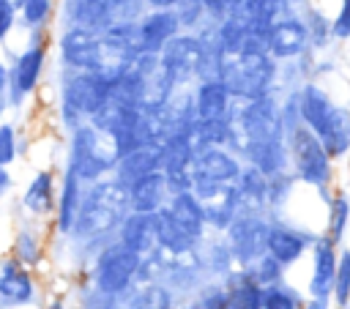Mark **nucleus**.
I'll return each instance as SVG.
<instances>
[{
	"mask_svg": "<svg viewBox=\"0 0 350 309\" xmlns=\"http://www.w3.org/2000/svg\"><path fill=\"white\" fill-rule=\"evenodd\" d=\"M129 211H131L129 189L118 178L115 180H98L88 189V194L82 200V211H79L74 235L79 241L107 238L112 230H120Z\"/></svg>",
	"mask_w": 350,
	"mask_h": 309,
	"instance_id": "nucleus-1",
	"label": "nucleus"
},
{
	"mask_svg": "<svg viewBox=\"0 0 350 309\" xmlns=\"http://www.w3.org/2000/svg\"><path fill=\"white\" fill-rule=\"evenodd\" d=\"M273 77H276V57L271 52H241L221 57L219 79L241 101L268 96Z\"/></svg>",
	"mask_w": 350,
	"mask_h": 309,
	"instance_id": "nucleus-2",
	"label": "nucleus"
},
{
	"mask_svg": "<svg viewBox=\"0 0 350 309\" xmlns=\"http://www.w3.org/2000/svg\"><path fill=\"white\" fill-rule=\"evenodd\" d=\"M120 150L115 137H109L107 131H101L96 123H82L74 129L71 134V159H68V170H74L82 180L88 183H98V178L109 170L118 167Z\"/></svg>",
	"mask_w": 350,
	"mask_h": 309,
	"instance_id": "nucleus-3",
	"label": "nucleus"
},
{
	"mask_svg": "<svg viewBox=\"0 0 350 309\" xmlns=\"http://www.w3.org/2000/svg\"><path fill=\"white\" fill-rule=\"evenodd\" d=\"M109 88H112V82L96 71H71L63 82V98H60L63 123L77 129V126L93 120V115L109 98Z\"/></svg>",
	"mask_w": 350,
	"mask_h": 309,
	"instance_id": "nucleus-4",
	"label": "nucleus"
},
{
	"mask_svg": "<svg viewBox=\"0 0 350 309\" xmlns=\"http://www.w3.org/2000/svg\"><path fill=\"white\" fill-rule=\"evenodd\" d=\"M287 148H290L295 175L317 189H325L331 180V159H334L325 142L306 123H301L298 129L287 134Z\"/></svg>",
	"mask_w": 350,
	"mask_h": 309,
	"instance_id": "nucleus-5",
	"label": "nucleus"
},
{
	"mask_svg": "<svg viewBox=\"0 0 350 309\" xmlns=\"http://www.w3.org/2000/svg\"><path fill=\"white\" fill-rule=\"evenodd\" d=\"M139 268H142V254H137L134 249H129L126 243L118 241V243L101 249L96 268H93V282L98 290L120 295L123 290H129V284L134 282Z\"/></svg>",
	"mask_w": 350,
	"mask_h": 309,
	"instance_id": "nucleus-6",
	"label": "nucleus"
},
{
	"mask_svg": "<svg viewBox=\"0 0 350 309\" xmlns=\"http://www.w3.org/2000/svg\"><path fill=\"white\" fill-rule=\"evenodd\" d=\"M161 66L175 88L200 79L202 71V38L191 33H178L161 52Z\"/></svg>",
	"mask_w": 350,
	"mask_h": 309,
	"instance_id": "nucleus-7",
	"label": "nucleus"
},
{
	"mask_svg": "<svg viewBox=\"0 0 350 309\" xmlns=\"http://www.w3.org/2000/svg\"><path fill=\"white\" fill-rule=\"evenodd\" d=\"M60 57L68 71H101L104 63V41L101 33L85 27H68L60 36Z\"/></svg>",
	"mask_w": 350,
	"mask_h": 309,
	"instance_id": "nucleus-8",
	"label": "nucleus"
},
{
	"mask_svg": "<svg viewBox=\"0 0 350 309\" xmlns=\"http://www.w3.org/2000/svg\"><path fill=\"white\" fill-rule=\"evenodd\" d=\"M227 232H230L227 246L232 252V260H238L243 268L252 265L257 257H262L268 252V232H271V227L260 216H254V213L238 216L227 227Z\"/></svg>",
	"mask_w": 350,
	"mask_h": 309,
	"instance_id": "nucleus-9",
	"label": "nucleus"
},
{
	"mask_svg": "<svg viewBox=\"0 0 350 309\" xmlns=\"http://www.w3.org/2000/svg\"><path fill=\"white\" fill-rule=\"evenodd\" d=\"M205 211V219L216 230H227L241 216V197L238 183H205L191 189Z\"/></svg>",
	"mask_w": 350,
	"mask_h": 309,
	"instance_id": "nucleus-10",
	"label": "nucleus"
},
{
	"mask_svg": "<svg viewBox=\"0 0 350 309\" xmlns=\"http://www.w3.org/2000/svg\"><path fill=\"white\" fill-rule=\"evenodd\" d=\"M241 172H243L241 161L227 148H221V145L197 148V156H194V186H205V183H238Z\"/></svg>",
	"mask_w": 350,
	"mask_h": 309,
	"instance_id": "nucleus-11",
	"label": "nucleus"
},
{
	"mask_svg": "<svg viewBox=\"0 0 350 309\" xmlns=\"http://www.w3.org/2000/svg\"><path fill=\"white\" fill-rule=\"evenodd\" d=\"M44 57H46L44 46L38 41H33L16 57V63L11 66V71H3V77H5V93H8L11 104H19L27 93L36 90L38 77H41V68H44Z\"/></svg>",
	"mask_w": 350,
	"mask_h": 309,
	"instance_id": "nucleus-12",
	"label": "nucleus"
},
{
	"mask_svg": "<svg viewBox=\"0 0 350 309\" xmlns=\"http://www.w3.org/2000/svg\"><path fill=\"white\" fill-rule=\"evenodd\" d=\"M232 93L224 88L221 79H200V85L191 90V107L197 123H213V120H230L235 115L232 109Z\"/></svg>",
	"mask_w": 350,
	"mask_h": 309,
	"instance_id": "nucleus-13",
	"label": "nucleus"
},
{
	"mask_svg": "<svg viewBox=\"0 0 350 309\" xmlns=\"http://www.w3.org/2000/svg\"><path fill=\"white\" fill-rule=\"evenodd\" d=\"M180 19L175 8H150L137 19V36L142 52H161L178 33H180Z\"/></svg>",
	"mask_w": 350,
	"mask_h": 309,
	"instance_id": "nucleus-14",
	"label": "nucleus"
},
{
	"mask_svg": "<svg viewBox=\"0 0 350 309\" xmlns=\"http://www.w3.org/2000/svg\"><path fill=\"white\" fill-rule=\"evenodd\" d=\"M309 41H312V36H309L306 22L298 19L295 14H287L279 22H273V27L268 33V52L276 60H287V57L301 55Z\"/></svg>",
	"mask_w": 350,
	"mask_h": 309,
	"instance_id": "nucleus-15",
	"label": "nucleus"
},
{
	"mask_svg": "<svg viewBox=\"0 0 350 309\" xmlns=\"http://www.w3.org/2000/svg\"><path fill=\"white\" fill-rule=\"evenodd\" d=\"M164 167V145L161 142H148V145H139L129 153H123L118 159V167H115V178L129 189L134 180L156 172Z\"/></svg>",
	"mask_w": 350,
	"mask_h": 309,
	"instance_id": "nucleus-16",
	"label": "nucleus"
},
{
	"mask_svg": "<svg viewBox=\"0 0 350 309\" xmlns=\"http://www.w3.org/2000/svg\"><path fill=\"white\" fill-rule=\"evenodd\" d=\"M172 191H170V183H167V175L164 170H156L139 180H134L129 186V202H131V211H139V213H156L161 211L167 202H170Z\"/></svg>",
	"mask_w": 350,
	"mask_h": 309,
	"instance_id": "nucleus-17",
	"label": "nucleus"
},
{
	"mask_svg": "<svg viewBox=\"0 0 350 309\" xmlns=\"http://www.w3.org/2000/svg\"><path fill=\"white\" fill-rule=\"evenodd\" d=\"M63 16L68 27L104 33L112 27V0H63Z\"/></svg>",
	"mask_w": 350,
	"mask_h": 309,
	"instance_id": "nucleus-18",
	"label": "nucleus"
},
{
	"mask_svg": "<svg viewBox=\"0 0 350 309\" xmlns=\"http://www.w3.org/2000/svg\"><path fill=\"white\" fill-rule=\"evenodd\" d=\"M298 109H301V120L323 139L328 134L331 118H334V101L328 98V93L317 85H304L298 93Z\"/></svg>",
	"mask_w": 350,
	"mask_h": 309,
	"instance_id": "nucleus-19",
	"label": "nucleus"
},
{
	"mask_svg": "<svg viewBox=\"0 0 350 309\" xmlns=\"http://www.w3.org/2000/svg\"><path fill=\"white\" fill-rule=\"evenodd\" d=\"M118 241L126 243L129 249H134L137 254H148L153 252V246L159 243V235H156V213H139V211H131L120 230H118Z\"/></svg>",
	"mask_w": 350,
	"mask_h": 309,
	"instance_id": "nucleus-20",
	"label": "nucleus"
},
{
	"mask_svg": "<svg viewBox=\"0 0 350 309\" xmlns=\"http://www.w3.org/2000/svg\"><path fill=\"white\" fill-rule=\"evenodd\" d=\"M336 268H339V257L334 252V243L317 241L314 243V265H312V282H309V293L312 298H325L334 295V282H336Z\"/></svg>",
	"mask_w": 350,
	"mask_h": 309,
	"instance_id": "nucleus-21",
	"label": "nucleus"
},
{
	"mask_svg": "<svg viewBox=\"0 0 350 309\" xmlns=\"http://www.w3.org/2000/svg\"><path fill=\"white\" fill-rule=\"evenodd\" d=\"M33 279L27 273V268L19 260H5L3 271H0V298L5 306H16V304H27L33 301Z\"/></svg>",
	"mask_w": 350,
	"mask_h": 309,
	"instance_id": "nucleus-22",
	"label": "nucleus"
},
{
	"mask_svg": "<svg viewBox=\"0 0 350 309\" xmlns=\"http://www.w3.org/2000/svg\"><path fill=\"white\" fill-rule=\"evenodd\" d=\"M82 178L74 172V170H66L63 175V189H60V197H57V230L60 232H74L77 227V219H79V211H82Z\"/></svg>",
	"mask_w": 350,
	"mask_h": 309,
	"instance_id": "nucleus-23",
	"label": "nucleus"
},
{
	"mask_svg": "<svg viewBox=\"0 0 350 309\" xmlns=\"http://www.w3.org/2000/svg\"><path fill=\"white\" fill-rule=\"evenodd\" d=\"M265 287L249 276V271L232 273L224 284V309H262Z\"/></svg>",
	"mask_w": 350,
	"mask_h": 309,
	"instance_id": "nucleus-24",
	"label": "nucleus"
},
{
	"mask_svg": "<svg viewBox=\"0 0 350 309\" xmlns=\"http://www.w3.org/2000/svg\"><path fill=\"white\" fill-rule=\"evenodd\" d=\"M156 235H159V246L172 254H186L197 243V238L183 224H178V219L172 216V211L167 205L161 211H156Z\"/></svg>",
	"mask_w": 350,
	"mask_h": 309,
	"instance_id": "nucleus-25",
	"label": "nucleus"
},
{
	"mask_svg": "<svg viewBox=\"0 0 350 309\" xmlns=\"http://www.w3.org/2000/svg\"><path fill=\"white\" fill-rule=\"evenodd\" d=\"M238 197H241V213H257L265 200L271 197V180L257 167H243L238 178Z\"/></svg>",
	"mask_w": 350,
	"mask_h": 309,
	"instance_id": "nucleus-26",
	"label": "nucleus"
},
{
	"mask_svg": "<svg viewBox=\"0 0 350 309\" xmlns=\"http://www.w3.org/2000/svg\"><path fill=\"white\" fill-rule=\"evenodd\" d=\"M167 208L172 211V216L178 219V224H183L197 241L202 238V230H205L208 219H205V211H202V205H200V200H197L194 191H178V194H172L170 202H167Z\"/></svg>",
	"mask_w": 350,
	"mask_h": 309,
	"instance_id": "nucleus-27",
	"label": "nucleus"
},
{
	"mask_svg": "<svg viewBox=\"0 0 350 309\" xmlns=\"http://www.w3.org/2000/svg\"><path fill=\"white\" fill-rule=\"evenodd\" d=\"M306 249V238L290 227H271L268 232V254L282 265H293Z\"/></svg>",
	"mask_w": 350,
	"mask_h": 309,
	"instance_id": "nucleus-28",
	"label": "nucleus"
},
{
	"mask_svg": "<svg viewBox=\"0 0 350 309\" xmlns=\"http://www.w3.org/2000/svg\"><path fill=\"white\" fill-rule=\"evenodd\" d=\"M22 202H25L27 211H33V213H38V216H44V213H49L52 208H57L52 172H38V175L30 180V186L25 189Z\"/></svg>",
	"mask_w": 350,
	"mask_h": 309,
	"instance_id": "nucleus-29",
	"label": "nucleus"
},
{
	"mask_svg": "<svg viewBox=\"0 0 350 309\" xmlns=\"http://www.w3.org/2000/svg\"><path fill=\"white\" fill-rule=\"evenodd\" d=\"M323 142L334 159H342L350 153V109H345V107L334 109V118H331V126H328V134L323 137Z\"/></svg>",
	"mask_w": 350,
	"mask_h": 309,
	"instance_id": "nucleus-30",
	"label": "nucleus"
},
{
	"mask_svg": "<svg viewBox=\"0 0 350 309\" xmlns=\"http://www.w3.org/2000/svg\"><path fill=\"white\" fill-rule=\"evenodd\" d=\"M328 216H331V219H328V241H331V243H339L342 235H345V230H347V221H350V200H347L345 194L334 197Z\"/></svg>",
	"mask_w": 350,
	"mask_h": 309,
	"instance_id": "nucleus-31",
	"label": "nucleus"
},
{
	"mask_svg": "<svg viewBox=\"0 0 350 309\" xmlns=\"http://www.w3.org/2000/svg\"><path fill=\"white\" fill-rule=\"evenodd\" d=\"M282 263L276 260V257H271L268 252L262 254V257H257L252 265H246L243 271H249V276L252 279H257L262 287H271V284H276L279 282V273H282Z\"/></svg>",
	"mask_w": 350,
	"mask_h": 309,
	"instance_id": "nucleus-32",
	"label": "nucleus"
},
{
	"mask_svg": "<svg viewBox=\"0 0 350 309\" xmlns=\"http://www.w3.org/2000/svg\"><path fill=\"white\" fill-rule=\"evenodd\" d=\"M262 309H301L298 295L287 284H271L262 293Z\"/></svg>",
	"mask_w": 350,
	"mask_h": 309,
	"instance_id": "nucleus-33",
	"label": "nucleus"
},
{
	"mask_svg": "<svg viewBox=\"0 0 350 309\" xmlns=\"http://www.w3.org/2000/svg\"><path fill=\"white\" fill-rule=\"evenodd\" d=\"M19 16H22V25L27 27H41L46 25L49 14H52V0H19Z\"/></svg>",
	"mask_w": 350,
	"mask_h": 309,
	"instance_id": "nucleus-34",
	"label": "nucleus"
},
{
	"mask_svg": "<svg viewBox=\"0 0 350 309\" xmlns=\"http://www.w3.org/2000/svg\"><path fill=\"white\" fill-rule=\"evenodd\" d=\"M334 298L339 306L350 304V249L342 252L339 268H336V282H334Z\"/></svg>",
	"mask_w": 350,
	"mask_h": 309,
	"instance_id": "nucleus-35",
	"label": "nucleus"
},
{
	"mask_svg": "<svg viewBox=\"0 0 350 309\" xmlns=\"http://www.w3.org/2000/svg\"><path fill=\"white\" fill-rule=\"evenodd\" d=\"M14 254H16V260H19L22 265H30V263L38 260L41 243L36 241L33 232H19V235H16V243H14Z\"/></svg>",
	"mask_w": 350,
	"mask_h": 309,
	"instance_id": "nucleus-36",
	"label": "nucleus"
},
{
	"mask_svg": "<svg viewBox=\"0 0 350 309\" xmlns=\"http://www.w3.org/2000/svg\"><path fill=\"white\" fill-rule=\"evenodd\" d=\"M175 14H178V19H180V25L183 27H194L197 25V19L205 14L208 16V11H205V3L202 0H180L178 3V8H175Z\"/></svg>",
	"mask_w": 350,
	"mask_h": 309,
	"instance_id": "nucleus-37",
	"label": "nucleus"
},
{
	"mask_svg": "<svg viewBox=\"0 0 350 309\" xmlns=\"http://www.w3.org/2000/svg\"><path fill=\"white\" fill-rule=\"evenodd\" d=\"M14 156H16V134L8 123H3L0 126V164L8 167L14 161Z\"/></svg>",
	"mask_w": 350,
	"mask_h": 309,
	"instance_id": "nucleus-38",
	"label": "nucleus"
},
{
	"mask_svg": "<svg viewBox=\"0 0 350 309\" xmlns=\"http://www.w3.org/2000/svg\"><path fill=\"white\" fill-rule=\"evenodd\" d=\"M331 36L336 38H350V0H342L339 14L331 22Z\"/></svg>",
	"mask_w": 350,
	"mask_h": 309,
	"instance_id": "nucleus-39",
	"label": "nucleus"
},
{
	"mask_svg": "<svg viewBox=\"0 0 350 309\" xmlns=\"http://www.w3.org/2000/svg\"><path fill=\"white\" fill-rule=\"evenodd\" d=\"M82 309H115V295H112V293H104V290L96 287V290L85 298Z\"/></svg>",
	"mask_w": 350,
	"mask_h": 309,
	"instance_id": "nucleus-40",
	"label": "nucleus"
},
{
	"mask_svg": "<svg viewBox=\"0 0 350 309\" xmlns=\"http://www.w3.org/2000/svg\"><path fill=\"white\" fill-rule=\"evenodd\" d=\"M202 3H205V11H208V16H211L213 22H221L224 14H227L230 5H232V0H202Z\"/></svg>",
	"mask_w": 350,
	"mask_h": 309,
	"instance_id": "nucleus-41",
	"label": "nucleus"
},
{
	"mask_svg": "<svg viewBox=\"0 0 350 309\" xmlns=\"http://www.w3.org/2000/svg\"><path fill=\"white\" fill-rule=\"evenodd\" d=\"M0 8H3V25H0V36H8L11 25H14V14L19 11V5L14 0H0Z\"/></svg>",
	"mask_w": 350,
	"mask_h": 309,
	"instance_id": "nucleus-42",
	"label": "nucleus"
},
{
	"mask_svg": "<svg viewBox=\"0 0 350 309\" xmlns=\"http://www.w3.org/2000/svg\"><path fill=\"white\" fill-rule=\"evenodd\" d=\"M180 0H148V8H178Z\"/></svg>",
	"mask_w": 350,
	"mask_h": 309,
	"instance_id": "nucleus-43",
	"label": "nucleus"
},
{
	"mask_svg": "<svg viewBox=\"0 0 350 309\" xmlns=\"http://www.w3.org/2000/svg\"><path fill=\"white\" fill-rule=\"evenodd\" d=\"M304 309H328V304H325V298H312Z\"/></svg>",
	"mask_w": 350,
	"mask_h": 309,
	"instance_id": "nucleus-44",
	"label": "nucleus"
},
{
	"mask_svg": "<svg viewBox=\"0 0 350 309\" xmlns=\"http://www.w3.org/2000/svg\"><path fill=\"white\" fill-rule=\"evenodd\" d=\"M8 186H11V178H8V170L3 167V172H0V189L8 191Z\"/></svg>",
	"mask_w": 350,
	"mask_h": 309,
	"instance_id": "nucleus-45",
	"label": "nucleus"
},
{
	"mask_svg": "<svg viewBox=\"0 0 350 309\" xmlns=\"http://www.w3.org/2000/svg\"><path fill=\"white\" fill-rule=\"evenodd\" d=\"M189 309H202V304H191V306H189Z\"/></svg>",
	"mask_w": 350,
	"mask_h": 309,
	"instance_id": "nucleus-46",
	"label": "nucleus"
},
{
	"mask_svg": "<svg viewBox=\"0 0 350 309\" xmlns=\"http://www.w3.org/2000/svg\"><path fill=\"white\" fill-rule=\"evenodd\" d=\"M49 309H63V306H60V304H52V306H49Z\"/></svg>",
	"mask_w": 350,
	"mask_h": 309,
	"instance_id": "nucleus-47",
	"label": "nucleus"
},
{
	"mask_svg": "<svg viewBox=\"0 0 350 309\" xmlns=\"http://www.w3.org/2000/svg\"><path fill=\"white\" fill-rule=\"evenodd\" d=\"M293 3H301V0H293Z\"/></svg>",
	"mask_w": 350,
	"mask_h": 309,
	"instance_id": "nucleus-48",
	"label": "nucleus"
},
{
	"mask_svg": "<svg viewBox=\"0 0 350 309\" xmlns=\"http://www.w3.org/2000/svg\"><path fill=\"white\" fill-rule=\"evenodd\" d=\"M14 3H19V0H14Z\"/></svg>",
	"mask_w": 350,
	"mask_h": 309,
	"instance_id": "nucleus-49",
	"label": "nucleus"
}]
</instances>
